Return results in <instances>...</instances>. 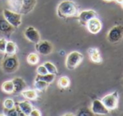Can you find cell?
Segmentation results:
<instances>
[{"instance_id":"1","label":"cell","mask_w":123,"mask_h":116,"mask_svg":"<svg viewBox=\"0 0 123 116\" xmlns=\"http://www.w3.org/2000/svg\"><path fill=\"white\" fill-rule=\"evenodd\" d=\"M56 14L60 18L62 19L74 17L79 14V7L71 0H64L58 4Z\"/></svg>"},{"instance_id":"2","label":"cell","mask_w":123,"mask_h":116,"mask_svg":"<svg viewBox=\"0 0 123 116\" xmlns=\"http://www.w3.org/2000/svg\"><path fill=\"white\" fill-rule=\"evenodd\" d=\"M2 69L6 73H13L16 72L19 67V62L17 56L14 55H5L1 64Z\"/></svg>"},{"instance_id":"3","label":"cell","mask_w":123,"mask_h":116,"mask_svg":"<svg viewBox=\"0 0 123 116\" xmlns=\"http://www.w3.org/2000/svg\"><path fill=\"white\" fill-rule=\"evenodd\" d=\"M84 60V56L79 51H72L66 58V67L68 70H74Z\"/></svg>"},{"instance_id":"4","label":"cell","mask_w":123,"mask_h":116,"mask_svg":"<svg viewBox=\"0 0 123 116\" xmlns=\"http://www.w3.org/2000/svg\"><path fill=\"white\" fill-rule=\"evenodd\" d=\"M4 18L12 24L14 28H18L22 24V14L18 12H15L11 9H4L3 11Z\"/></svg>"},{"instance_id":"5","label":"cell","mask_w":123,"mask_h":116,"mask_svg":"<svg viewBox=\"0 0 123 116\" xmlns=\"http://www.w3.org/2000/svg\"><path fill=\"white\" fill-rule=\"evenodd\" d=\"M118 100H119V95H118V93L116 91L107 94L101 99L104 105L110 111L114 110L118 107Z\"/></svg>"},{"instance_id":"6","label":"cell","mask_w":123,"mask_h":116,"mask_svg":"<svg viewBox=\"0 0 123 116\" xmlns=\"http://www.w3.org/2000/svg\"><path fill=\"white\" fill-rule=\"evenodd\" d=\"M123 38V26L122 25H116L111 29L108 32L107 39L111 43L116 44L122 40Z\"/></svg>"},{"instance_id":"7","label":"cell","mask_w":123,"mask_h":116,"mask_svg":"<svg viewBox=\"0 0 123 116\" xmlns=\"http://www.w3.org/2000/svg\"><path fill=\"white\" fill-rule=\"evenodd\" d=\"M91 111L94 114H99V115H107L110 114L111 111L104 105L102 101L99 99H94L91 104Z\"/></svg>"},{"instance_id":"8","label":"cell","mask_w":123,"mask_h":116,"mask_svg":"<svg viewBox=\"0 0 123 116\" xmlns=\"http://www.w3.org/2000/svg\"><path fill=\"white\" fill-rule=\"evenodd\" d=\"M36 49L39 54L42 56H48L53 51V46L48 41H40L36 44Z\"/></svg>"},{"instance_id":"9","label":"cell","mask_w":123,"mask_h":116,"mask_svg":"<svg viewBox=\"0 0 123 116\" xmlns=\"http://www.w3.org/2000/svg\"><path fill=\"white\" fill-rule=\"evenodd\" d=\"M24 35L28 41L34 44H36L41 41V35L39 31L33 26H29L25 29Z\"/></svg>"},{"instance_id":"10","label":"cell","mask_w":123,"mask_h":116,"mask_svg":"<svg viewBox=\"0 0 123 116\" xmlns=\"http://www.w3.org/2000/svg\"><path fill=\"white\" fill-rule=\"evenodd\" d=\"M86 27L91 34L96 35L102 29V23L99 20V19H98L97 17H94L88 21V23L86 24Z\"/></svg>"},{"instance_id":"11","label":"cell","mask_w":123,"mask_h":116,"mask_svg":"<svg viewBox=\"0 0 123 116\" xmlns=\"http://www.w3.org/2000/svg\"><path fill=\"white\" fill-rule=\"evenodd\" d=\"M96 15H97V14H96V12L94 10H92V9L84 10V11H81L80 13H79L78 20H79L80 24H82V25H86L88 21L90 20L92 18L96 17Z\"/></svg>"},{"instance_id":"12","label":"cell","mask_w":123,"mask_h":116,"mask_svg":"<svg viewBox=\"0 0 123 116\" xmlns=\"http://www.w3.org/2000/svg\"><path fill=\"white\" fill-rule=\"evenodd\" d=\"M15 28L10 24L5 19L4 16H0V33H2L3 35H5L7 36L11 35L13 32L14 31Z\"/></svg>"},{"instance_id":"13","label":"cell","mask_w":123,"mask_h":116,"mask_svg":"<svg viewBox=\"0 0 123 116\" xmlns=\"http://www.w3.org/2000/svg\"><path fill=\"white\" fill-rule=\"evenodd\" d=\"M36 0H22L21 2V14H29L35 9L36 5Z\"/></svg>"},{"instance_id":"14","label":"cell","mask_w":123,"mask_h":116,"mask_svg":"<svg viewBox=\"0 0 123 116\" xmlns=\"http://www.w3.org/2000/svg\"><path fill=\"white\" fill-rule=\"evenodd\" d=\"M13 83H14V93H21L27 87V84L25 82V80L21 77H14L13 79Z\"/></svg>"},{"instance_id":"15","label":"cell","mask_w":123,"mask_h":116,"mask_svg":"<svg viewBox=\"0 0 123 116\" xmlns=\"http://www.w3.org/2000/svg\"><path fill=\"white\" fill-rule=\"evenodd\" d=\"M88 54L89 56L90 60L95 63H100L102 61V57L99 53V51L95 47H90L88 50Z\"/></svg>"},{"instance_id":"16","label":"cell","mask_w":123,"mask_h":116,"mask_svg":"<svg viewBox=\"0 0 123 116\" xmlns=\"http://www.w3.org/2000/svg\"><path fill=\"white\" fill-rule=\"evenodd\" d=\"M18 106H19V109L21 110V112L23 113L24 115H30L31 110L33 109V106L32 104H31L28 101H22V102H19L18 104Z\"/></svg>"},{"instance_id":"17","label":"cell","mask_w":123,"mask_h":116,"mask_svg":"<svg viewBox=\"0 0 123 116\" xmlns=\"http://www.w3.org/2000/svg\"><path fill=\"white\" fill-rule=\"evenodd\" d=\"M22 96L25 99H28V100H36L38 98V94L36 90H31V89H25L22 93H21Z\"/></svg>"},{"instance_id":"18","label":"cell","mask_w":123,"mask_h":116,"mask_svg":"<svg viewBox=\"0 0 123 116\" xmlns=\"http://www.w3.org/2000/svg\"><path fill=\"white\" fill-rule=\"evenodd\" d=\"M17 52V45L14 41H7L5 48V54L6 55H14Z\"/></svg>"},{"instance_id":"19","label":"cell","mask_w":123,"mask_h":116,"mask_svg":"<svg viewBox=\"0 0 123 116\" xmlns=\"http://www.w3.org/2000/svg\"><path fill=\"white\" fill-rule=\"evenodd\" d=\"M4 114L5 115H9V116H19V115H24L23 113L21 112V110L19 109V106H14L12 109H4Z\"/></svg>"},{"instance_id":"20","label":"cell","mask_w":123,"mask_h":116,"mask_svg":"<svg viewBox=\"0 0 123 116\" xmlns=\"http://www.w3.org/2000/svg\"><path fill=\"white\" fill-rule=\"evenodd\" d=\"M14 83H13L12 80L6 81V82H4L2 84V90L4 93H9V94L13 93H14Z\"/></svg>"},{"instance_id":"21","label":"cell","mask_w":123,"mask_h":116,"mask_svg":"<svg viewBox=\"0 0 123 116\" xmlns=\"http://www.w3.org/2000/svg\"><path fill=\"white\" fill-rule=\"evenodd\" d=\"M55 76L56 75L49 73V72L46 73V74H45V75H38L37 74L36 79H38V80H42V81H44V82H47V83L51 84V82L55 80Z\"/></svg>"},{"instance_id":"22","label":"cell","mask_w":123,"mask_h":116,"mask_svg":"<svg viewBox=\"0 0 123 116\" xmlns=\"http://www.w3.org/2000/svg\"><path fill=\"white\" fill-rule=\"evenodd\" d=\"M57 84L60 88H67V87H68L69 85H70V79H69V77H67V76L61 77L58 79Z\"/></svg>"},{"instance_id":"23","label":"cell","mask_w":123,"mask_h":116,"mask_svg":"<svg viewBox=\"0 0 123 116\" xmlns=\"http://www.w3.org/2000/svg\"><path fill=\"white\" fill-rule=\"evenodd\" d=\"M34 86H35V87H36V90L42 92V91H45L46 88H47V87L49 86V83H47V82H44V81H42V80L36 79Z\"/></svg>"},{"instance_id":"24","label":"cell","mask_w":123,"mask_h":116,"mask_svg":"<svg viewBox=\"0 0 123 116\" xmlns=\"http://www.w3.org/2000/svg\"><path fill=\"white\" fill-rule=\"evenodd\" d=\"M27 62L31 65H36L39 62V56L36 53H31L27 56Z\"/></svg>"},{"instance_id":"25","label":"cell","mask_w":123,"mask_h":116,"mask_svg":"<svg viewBox=\"0 0 123 116\" xmlns=\"http://www.w3.org/2000/svg\"><path fill=\"white\" fill-rule=\"evenodd\" d=\"M43 65L46 67V70H47V72H49V73L54 74V75L57 74V69H56V66L53 63H51V62H45Z\"/></svg>"},{"instance_id":"26","label":"cell","mask_w":123,"mask_h":116,"mask_svg":"<svg viewBox=\"0 0 123 116\" xmlns=\"http://www.w3.org/2000/svg\"><path fill=\"white\" fill-rule=\"evenodd\" d=\"M3 105H4V109H12L13 107L15 106V103H14V101L12 99H6L4 101Z\"/></svg>"},{"instance_id":"27","label":"cell","mask_w":123,"mask_h":116,"mask_svg":"<svg viewBox=\"0 0 123 116\" xmlns=\"http://www.w3.org/2000/svg\"><path fill=\"white\" fill-rule=\"evenodd\" d=\"M93 114H94L92 113L91 109H87V108H82V109H79L77 113V115H79V116H83V115L89 116V115H93Z\"/></svg>"},{"instance_id":"28","label":"cell","mask_w":123,"mask_h":116,"mask_svg":"<svg viewBox=\"0 0 123 116\" xmlns=\"http://www.w3.org/2000/svg\"><path fill=\"white\" fill-rule=\"evenodd\" d=\"M36 73L38 75H45V74L48 73V72L44 65H40L36 69Z\"/></svg>"},{"instance_id":"29","label":"cell","mask_w":123,"mask_h":116,"mask_svg":"<svg viewBox=\"0 0 123 116\" xmlns=\"http://www.w3.org/2000/svg\"><path fill=\"white\" fill-rule=\"evenodd\" d=\"M7 41L4 38H0V53H5Z\"/></svg>"},{"instance_id":"30","label":"cell","mask_w":123,"mask_h":116,"mask_svg":"<svg viewBox=\"0 0 123 116\" xmlns=\"http://www.w3.org/2000/svg\"><path fill=\"white\" fill-rule=\"evenodd\" d=\"M30 115L31 116H41V113L40 112L38 109H33L32 110H31V114H30Z\"/></svg>"},{"instance_id":"31","label":"cell","mask_w":123,"mask_h":116,"mask_svg":"<svg viewBox=\"0 0 123 116\" xmlns=\"http://www.w3.org/2000/svg\"><path fill=\"white\" fill-rule=\"evenodd\" d=\"M115 1H116L117 4H122V2H123V0H115Z\"/></svg>"},{"instance_id":"32","label":"cell","mask_w":123,"mask_h":116,"mask_svg":"<svg viewBox=\"0 0 123 116\" xmlns=\"http://www.w3.org/2000/svg\"><path fill=\"white\" fill-rule=\"evenodd\" d=\"M64 115H74V114H66Z\"/></svg>"},{"instance_id":"33","label":"cell","mask_w":123,"mask_h":116,"mask_svg":"<svg viewBox=\"0 0 123 116\" xmlns=\"http://www.w3.org/2000/svg\"><path fill=\"white\" fill-rule=\"evenodd\" d=\"M104 1H106V2H111V1H112V0H104Z\"/></svg>"},{"instance_id":"34","label":"cell","mask_w":123,"mask_h":116,"mask_svg":"<svg viewBox=\"0 0 123 116\" xmlns=\"http://www.w3.org/2000/svg\"><path fill=\"white\" fill-rule=\"evenodd\" d=\"M121 6H122V8H123V2H122V4H121Z\"/></svg>"}]
</instances>
